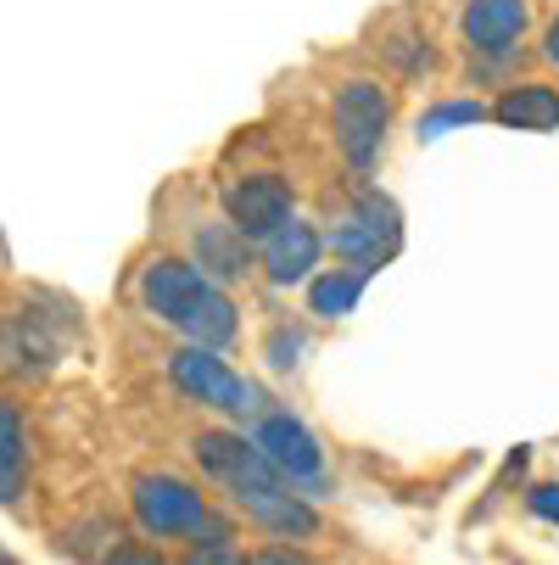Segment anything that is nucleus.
I'll return each mask as SVG.
<instances>
[{
    "label": "nucleus",
    "mask_w": 559,
    "mask_h": 565,
    "mask_svg": "<svg viewBox=\"0 0 559 565\" xmlns=\"http://www.w3.org/2000/svg\"><path fill=\"white\" fill-rule=\"evenodd\" d=\"M135 521L151 537H196V543H224L229 526L202 504V493H191L174 476H140L135 481Z\"/></svg>",
    "instance_id": "obj_3"
},
{
    "label": "nucleus",
    "mask_w": 559,
    "mask_h": 565,
    "mask_svg": "<svg viewBox=\"0 0 559 565\" xmlns=\"http://www.w3.org/2000/svg\"><path fill=\"white\" fill-rule=\"evenodd\" d=\"M185 565H252V559H241L229 543H196V548L185 554Z\"/></svg>",
    "instance_id": "obj_16"
},
{
    "label": "nucleus",
    "mask_w": 559,
    "mask_h": 565,
    "mask_svg": "<svg viewBox=\"0 0 559 565\" xmlns=\"http://www.w3.org/2000/svg\"><path fill=\"white\" fill-rule=\"evenodd\" d=\"M269 459H275V470L291 481H313L319 470H325V454H319V443H313V431L308 426H297L291 415H269L264 426H258V437H252Z\"/></svg>",
    "instance_id": "obj_8"
},
{
    "label": "nucleus",
    "mask_w": 559,
    "mask_h": 565,
    "mask_svg": "<svg viewBox=\"0 0 559 565\" xmlns=\"http://www.w3.org/2000/svg\"><path fill=\"white\" fill-rule=\"evenodd\" d=\"M531 510L548 515V521H559V488H531Z\"/></svg>",
    "instance_id": "obj_18"
},
{
    "label": "nucleus",
    "mask_w": 559,
    "mask_h": 565,
    "mask_svg": "<svg viewBox=\"0 0 559 565\" xmlns=\"http://www.w3.org/2000/svg\"><path fill=\"white\" fill-rule=\"evenodd\" d=\"M169 375H174L180 392L213 403V409H229V415H258V409H264V392H258L252 381H241V375H229L224 359H213L207 348L174 353V359H169Z\"/></svg>",
    "instance_id": "obj_5"
},
{
    "label": "nucleus",
    "mask_w": 559,
    "mask_h": 565,
    "mask_svg": "<svg viewBox=\"0 0 559 565\" xmlns=\"http://www.w3.org/2000/svg\"><path fill=\"white\" fill-rule=\"evenodd\" d=\"M107 565H163V559H157L151 548H112Z\"/></svg>",
    "instance_id": "obj_17"
},
{
    "label": "nucleus",
    "mask_w": 559,
    "mask_h": 565,
    "mask_svg": "<svg viewBox=\"0 0 559 565\" xmlns=\"http://www.w3.org/2000/svg\"><path fill=\"white\" fill-rule=\"evenodd\" d=\"M386 124H391V102H386L380 85H369V78L342 85V96H336V140H342L353 169H375Z\"/></svg>",
    "instance_id": "obj_4"
},
{
    "label": "nucleus",
    "mask_w": 559,
    "mask_h": 565,
    "mask_svg": "<svg viewBox=\"0 0 559 565\" xmlns=\"http://www.w3.org/2000/svg\"><path fill=\"white\" fill-rule=\"evenodd\" d=\"M364 280H369L364 269H336V275H319V280L308 286V308H313V313H325V319L353 313V302H358Z\"/></svg>",
    "instance_id": "obj_14"
},
{
    "label": "nucleus",
    "mask_w": 559,
    "mask_h": 565,
    "mask_svg": "<svg viewBox=\"0 0 559 565\" xmlns=\"http://www.w3.org/2000/svg\"><path fill=\"white\" fill-rule=\"evenodd\" d=\"M196 258H202V269H213L224 280L247 275V235L235 224H213V230L196 235Z\"/></svg>",
    "instance_id": "obj_12"
},
{
    "label": "nucleus",
    "mask_w": 559,
    "mask_h": 565,
    "mask_svg": "<svg viewBox=\"0 0 559 565\" xmlns=\"http://www.w3.org/2000/svg\"><path fill=\"white\" fill-rule=\"evenodd\" d=\"M196 459L213 481H224V488L235 493V504H241L258 526L280 532V537H308L319 526L313 504H302L291 493V481L275 470V459L247 443V437H229V431H202L196 437Z\"/></svg>",
    "instance_id": "obj_1"
},
{
    "label": "nucleus",
    "mask_w": 559,
    "mask_h": 565,
    "mask_svg": "<svg viewBox=\"0 0 559 565\" xmlns=\"http://www.w3.org/2000/svg\"><path fill=\"white\" fill-rule=\"evenodd\" d=\"M252 565H308V559L291 548H264V554H252Z\"/></svg>",
    "instance_id": "obj_19"
},
{
    "label": "nucleus",
    "mask_w": 559,
    "mask_h": 565,
    "mask_svg": "<svg viewBox=\"0 0 559 565\" xmlns=\"http://www.w3.org/2000/svg\"><path fill=\"white\" fill-rule=\"evenodd\" d=\"M493 118L509 124V129H559V90H548V85H515L493 107Z\"/></svg>",
    "instance_id": "obj_11"
},
{
    "label": "nucleus",
    "mask_w": 559,
    "mask_h": 565,
    "mask_svg": "<svg viewBox=\"0 0 559 565\" xmlns=\"http://www.w3.org/2000/svg\"><path fill=\"white\" fill-rule=\"evenodd\" d=\"M475 118H482V107H475V102H448V107H437V113L420 118V135H442V129H453V124H475Z\"/></svg>",
    "instance_id": "obj_15"
},
{
    "label": "nucleus",
    "mask_w": 559,
    "mask_h": 565,
    "mask_svg": "<svg viewBox=\"0 0 559 565\" xmlns=\"http://www.w3.org/2000/svg\"><path fill=\"white\" fill-rule=\"evenodd\" d=\"M140 297H146L151 313H163L174 331H185L191 348L213 353V348L235 342V302L202 269H191L180 258H157L140 280Z\"/></svg>",
    "instance_id": "obj_2"
},
{
    "label": "nucleus",
    "mask_w": 559,
    "mask_h": 565,
    "mask_svg": "<svg viewBox=\"0 0 559 565\" xmlns=\"http://www.w3.org/2000/svg\"><path fill=\"white\" fill-rule=\"evenodd\" d=\"M224 213L229 224L241 230L247 241H269L291 224V185L275 174H252V180H235L224 191Z\"/></svg>",
    "instance_id": "obj_6"
},
{
    "label": "nucleus",
    "mask_w": 559,
    "mask_h": 565,
    "mask_svg": "<svg viewBox=\"0 0 559 565\" xmlns=\"http://www.w3.org/2000/svg\"><path fill=\"white\" fill-rule=\"evenodd\" d=\"M542 51H548V62H559V18L548 23V45H542Z\"/></svg>",
    "instance_id": "obj_20"
},
{
    "label": "nucleus",
    "mask_w": 559,
    "mask_h": 565,
    "mask_svg": "<svg viewBox=\"0 0 559 565\" xmlns=\"http://www.w3.org/2000/svg\"><path fill=\"white\" fill-rule=\"evenodd\" d=\"M23 476H29V448H23V420L7 403L0 409V499L18 504L23 499Z\"/></svg>",
    "instance_id": "obj_13"
},
{
    "label": "nucleus",
    "mask_w": 559,
    "mask_h": 565,
    "mask_svg": "<svg viewBox=\"0 0 559 565\" xmlns=\"http://www.w3.org/2000/svg\"><path fill=\"white\" fill-rule=\"evenodd\" d=\"M319 247H325V241H319V230L302 224V218H291L280 235L264 241V269H269V280H275V286L308 280L313 264H319Z\"/></svg>",
    "instance_id": "obj_10"
},
{
    "label": "nucleus",
    "mask_w": 559,
    "mask_h": 565,
    "mask_svg": "<svg viewBox=\"0 0 559 565\" xmlns=\"http://www.w3.org/2000/svg\"><path fill=\"white\" fill-rule=\"evenodd\" d=\"M526 34V0H470L464 7V40L470 51L504 56Z\"/></svg>",
    "instance_id": "obj_9"
},
{
    "label": "nucleus",
    "mask_w": 559,
    "mask_h": 565,
    "mask_svg": "<svg viewBox=\"0 0 559 565\" xmlns=\"http://www.w3.org/2000/svg\"><path fill=\"white\" fill-rule=\"evenodd\" d=\"M397 241H404V230H397V213H391L380 196H364L358 218H347L342 230H331V253L369 275V269H380V264L397 253Z\"/></svg>",
    "instance_id": "obj_7"
}]
</instances>
